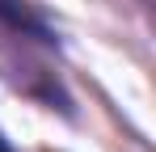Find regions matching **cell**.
Listing matches in <instances>:
<instances>
[{
    "label": "cell",
    "instance_id": "1",
    "mask_svg": "<svg viewBox=\"0 0 156 152\" xmlns=\"http://www.w3.org/2000/svg\"><path fill=\"white\" fill-rule=\"evenodd\" d=\"M0 38L13 51H21V63L30 55H59V30L42 13V4H34V0H0ZM30 89H34V76L26 80V93Z\"/></svg>",
    "mask_w": 156,
    "mask_h": 152
}]
</instances>
